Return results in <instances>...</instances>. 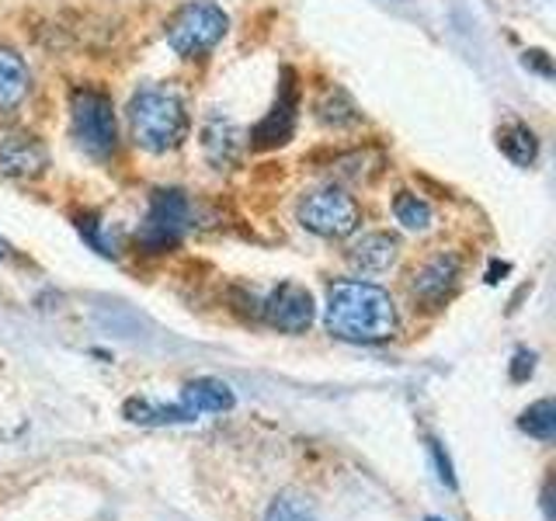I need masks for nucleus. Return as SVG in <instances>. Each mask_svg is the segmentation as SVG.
<instances>
[{"label": "nucleus", "instance_id": "obj_23", "mask_svg": "<svg viewBox=\"0 0 556 521\" xmlns=\"http://www.w3.org/2000/svg\"><path fill=\"white\" fill-rule=\"evenodd\" d=\"M431 452H434V462H439V476H442V483H445V486H456V476H452V466H448V456L442 452V445H431Z\"/></svg>", "mask_w": 556, "mask_h": 521}, {"label": "nucleus", "instance_id": "obj_12", "mask_svg": "<svg viewBox=\"0 0 556 521\" xmlns=\"http://www.w3.org/2000/svg\"><path fill=\"white\" fill-rule=\"evenodd\" d=\"M181 410L188 414V421H199L202 414H223V410H233V390L226 386L223 379H195L188 382V386L181 390L178 396Z\"/></svg>", "mask_w": 556, "mask_h": 521}, {"label": "nucleus", "instance_id": "obj_11", "mask_svg": "<svg viewBox=\"0 0 556 521\" xmlns=\"http://www.w3.org/2000/svg\"><path fill=\"white\" fill-rule=\"evenodd\" d=\"M459 275H463V260H459V254H452V251L431 254V257L425 260V265L414 271V278H410L414 300H421L428 309L442 306V303L448 300V295L456 292Z\"/></svg>", "mask_w": 556, "mask_h": 521}, {"label": "nucleus", "instance_id": "obj_8", "mask_svg": "<svg viewBox=\"0 0 556 521\" xmlns=\"http://www.w3.org/2000/svg\"><path fill=\"white\" fill-rule=\"evenodd\" d=\"M49 167V150L35 132L0 129V174L14 181L42 178Z\"/></svg>", "mask_w": 556, "mask_h": 521}, {"label": "nucleus", "instance_id": "obj_6", "mask_svg": "<svg viewBox=\"0 0 556 521\" xmlns=\"http://www.w3.org/2000/svg\"><path fill=\"white\" fill-rule=\"evenodd\" d=\"M295 219L303 223V230L317 233L324 240H344L358 230L362 208L344 188L327 185V188H317L300 199V205H295Z\"/></svg>", "mask_w": 556, "mask_h": 521}, {"label": "nucleus", "instance_id": "obj_1", "mask_svg": "<svg viewBox=\"0 0 556 521\" xmlns=\"http://www.w3.org/2000/svg\"><path fill=\"white\" fill-rule=\"evenodd\" d=\"M327 330L341 341L379 344L396 334V306L387 289L344 278L327 289Z\"/></svg>", "mask_w": 556, "mask_h": 521}, {"label": "nucleus", "instance_id": "obj_10", "mask_svg": "<svg viewBox=\"0 0 556 521\" xmlns=\"http://www.w3.org/2000/svg\"><path fill=\"white\" fill-rule=\"evenodd\" d=\"M202 153L205 161L216 170H230L243 161L248 153V132H243L230 115L223 112H208L202 122Z\"/></svg>", "mask_w": 556, "mask_h": 521}, {"label": "nucleus", "instance_id": "obj_13", "mask_svg": "<svg viewBox=\"0 0 556 521\" xmlns=\"http://www.w3.org/2000/svg\"><path fill=\"white\" fill-rule=\"evenodd\" d=\"M400 243L390 233H362L352 247H348V265L362 275H382L396 265Z\"/></svg>", "mask_w": 556, "mask_h": 521}, {"label": "nucleus", "instance_id": "obj_24", "mask_svg": "<svg viewBox=\"0 0 556 521\" xmlns=\"http://www.w3.org/2000/svg\"><path fill=\"white\" fill-rule=\"evenodd\" d=\"M8 257H11V243L0 237V260H8Z\"/></svg>", "mask_w": 556, "mask_h": 521}, {"label": "nucleus", "instance_id": "obj_4", "mask_svg": "<svg viewBox=\"0 0 556 521\" xmlns=\"http://www.w3.org/2000/svg\"><path fill=\"white\" fill-rule=\"evenodd\" d=\"M70 129L84 153L109 156L118 147V126H115V104L98 87H77L70 94Z\"/></svg>", "mask_w": 556, "mask_h": 521}, {"label": "nucleus", "instance_id": "obj_15", "mask_svg": "<svg viewBox=\"0 0 556 521\" xmlns=\"http://www.w3.org/2000/svg\"><path fill=\"white\" fill-rule=\"evenodd\" d=\"M497 150L508 156L515 167H532L539 156V139L529 126L521 122H508V126L497 129Z\"/></svg>", "mask_w": 556, "mask_h": 521}, {"label": "nucleus", "instance_id": "obj_21", "mask_svg": "<svg viewBox=\"0 0 556 521\" xmlns=\"http://www.w3.org/2000/svg\"><path fill=\"white\" fill-rule=\"evenodd\" d=\"M77 230H80V237L91 243V247L98 251V254H104V257H115V240H109L101 230H104V223L94 216V213H84L80 219H77Z\"/></svg>", "mask_w": 556, "mask_h": 521}, {"label": "nucleus", "instance_id": "obj_25", "mask_svg": "<svg viewBox=\"0 0 556 521\" xmlns=\"http://www.w3.org/2000/svg\"><path fill=\"white\" fill-rule=\"evenodd\" d=\"M428 521H439V518H428Z\"/></svg>", "mask_w": 556, "mask_h": 521}, {"label": "nucleus", "instance_id": "obj_2", "mask_svg": "<svg viewBox=\"0 0 556 521\" xmlns=\"http://www.w3.org/2000/svg\"><path fill=\"white\" fill-rule=\"evenodd\" d=\"M129 132L132 143L147 153H170L178 150L188 132L191 118L185 109V98L167 84H147L139 87L129 101Z\"/></svg>", "mask_w": 556, "mask_h": 521}, {"label": "nucleus", "instance_id": "obj_22", "mask_svg": "<svg viewBox=\"0 0 556 521\" xmlns=\"http://www.w3.org/2000/svg\"><path fill=\"white\" fill-rule=\"evenodd\" d=\"M532 372H535V355L532 352H518L515 355V365H511V379L515 382H526Z\"/></svg>", "mask_w": 556, "mask_h": 521}, {"label": "nucleus", "instance_id": "obj_7", "mask_svg": "<svg viewBox=\"0 0 556 521\" xmlns=\"http://www.w3.org/2000/svg\"><path fill=\"white\" fill-rule=\"evenodd\" d=\"M295 115H300V87H295L292 69H282V84H278V94L271 101L268 115L257 122L254 132L248 136L251 150H278L286 147L292 132H295Z\"/></svg>", "mask_w": 556, "mask_h": 521}, {"label": "nucleus", "instance_id": "obj_20", "mask_svg": "<svg viewBox=\"0 0 556 521\" xmlns=\"http://www.w3.org/2000/svg\"><path fill=\"white\" fill-rule=\"evenodd\" d=\"M261 521H317V514H313V508L303 497L286 494V497H275L268 504V511H265V518H261Z\"/></svg>", "mask_w": 556, "mask_h": 521}, {"label": "nucleus", "instance_id": "obj_14", "mask_svg": "<svg viewBox=\"0 0 556 521\" xmlns=\"http://www.w3.org/2000/svg\"><path fill=\"white\" fill-rule=\"evenodd\" d=\"M28 87H31V77H28L25 60L17 56L14 49L0 46V115H11L22 109V101L28 98Z\"/></svg>", "mask_w": 556, "mask_h": 521}, {"label": "nucleus", "instance_id": "obj_3", "mask_svg": "<svg viewBox=\"0 0 556 521\" xmlns=\"http://www.w3.org/2000/svg\"><path fill=\"white\" fill-rule=\"evenodd\" d=\"M226 28H230V17H226L223 8L191 0V4H181L167 17L164 39L181 60H199L223 42Z\"/></svg>", "mask_w": 556, "mask_h": 521}, {"label": "nucleus", "instance_id": "obj_17", "mask_svg": "<svg viewBox=\"0 0 556 521\" xmlns=\"http://www.w3.org/2000/svg\"><path fill=\"white\" fill-rule=\"evenodd\" d=\"M313 109H317V118L324 122V126H334V129L358 126V122H362L358 104L352 101V94L341 91V87H327Z\"/></svg>", "mask_w": 556, "mask_h": 521}, {"label": "nucleus", "instance_id": "obj_16", "mask_svg": "<svg viewBox=\"0 0 556 521\" xmlns=\"http://www.w3.org/2000/svg\"><path fill=\"white\" fill-rule=\"evenodd\" d=\"M126 417L132 424H143V428L188 424V414L181 410V404H156V399H150V396L126 399Z\"/></svg>", "mask_w": 556, "mask_h": 521}, {"label": "nucleus", "instance_id": "obj_18", "mask_svg": "<svg viewBox=\"0 0 556 521\" xmlns=\"http://www.w3.org/2000/svg\"><path fill=\"white\" fill-rule=\"evenodd\" d=\"M393 216L404 230H414V233L431 230V223H434L431 205L421 195H414V191H400V195L393 199Z\"/></svg>", "mask_w": 556, "mask_h": 521}, {"label": "nucleus", "instance_id": "obj_19", "mask_svg": "<svg viewBox=\"0 0 556 521\" xmlns=\"http://www.w3.org/2000/svg\"><path fill=\"white\" fill-rule=\"evenodd\" d=\"M518 428L535 442H553V434H556V404H553V399H539V404H532L526 414L518 417Z\"/></svg>", "mask_w": 556, "mask_h": 521}, {"label": "nucleus", "instance_id": "obj_9", "mask_svg": "<svg viewBox=\"0 0 556 521\" xmlns=\"http://www.w3.org/2000/svg\"><path fill=\"white\" fill-rule=\"evenodd\" d=\"M313 295L306 285L300 282H282L268 292V300L261 303V317H265L275 330H282V334H303L313 323Z\"/></svg>", "mask_w": 556, "mask_h": 521}, {"label": "nucleus", "instance_id": "obj_5", "mask_svg": "<svg viewBox=\"0 0 556 521\" xmlns=\"http://www.w3.org/2000/svg\"><path fill=\"white\" fill-rule=\"evenodd\" d=\"M191 230V202L178 188H161L150 195L147 216L136 230V243L147 254H164L178 247L185 233Z\"/></svg>", "mask_w": 556, "mask_h": 521}]
</instances>
